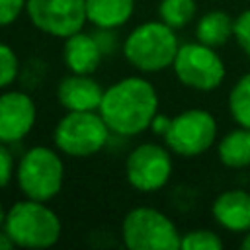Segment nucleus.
Masks as SVG:
<instances>
[{"instance_id":"1","label":"nucleus","mask_w":250,"mask_h":250,"mask_svg":"<svg viewBox=\"0 0 250 250\" xmlns=\"http://www.w3.org/2000/svg\"><path fill=\"white\" fill-rule=\"evenodd\" d=\"M98 111L111 133L135 137L150 129L158 113V94L148 80L127 76L105 88Z\"/></svg>"},{"instance_id":"2","label":"nucleus","mask_w":250,"mask_h":250,"mask_svg":"<svg viewBox=\"0 0 250 250\" xmlns=\"http://www.w3.org/2000/svg\"><path fill=\"white\" fill-rule=\"evenodd\" d=\"M4 230L20 248H51L59 242L62 225L47 201L21 199L6 211Z\"/></svg>"},{"instance_id":"3","label":"nucleus","mask_w":250,"mask_h":250,"mask_svg":"<svg viewBox=\"0 0 250 250\" xmlns=\"http://www.w3.org/2000/svg\"><path fill=\"white\" fill-rule=\"evenodd\" d=\"M178 49L180 43L174 29L162 20L137 25L123 43L127 62L141 72H158L172 66Z\"/></svg>"},{"instance_id":"4","label":"nucleus","mask_w":250,"mask_h":250,"mask_svg":"<svg viewBox=\"0 0 250 250\" xmlns=\"http://www.w3.org/2000/svg\"><path fill=\"white\" fill-rule=\"evenodd\" d=\"M16 180L25 197L51 201L62 189L64 162L61 154L49 146H31L21 154L16 166Z\"/></svg>"},{"instance_id":"5","label":"nucleus","mask_w":250,"mask_h":250,"mask_svg":"<svg viewBox=\"0 0 250 250\" xmlns=\"http://www.w3.org/2000/svg\"><path fill=\"white\" fill-rule=\"evenodd\" d=\"M109 127L100 111H66L55 125L53 141L59 152L88 158L109 143Z\"/></svg>"},{"instance_id":"6","label":"nucleus","mask_w":250,"mask_h":250,"mask_svg":"<svg viewBox=\"0 0 250 250\" xmlns=\"http://www.w3.org/2000/svg\"><path fill=\"white\" fill-rule=\"evenodd\" d=\"M121 240L131 250H178L182 234L162 211L135 207L121 221Z\"/></svg>"},{"instance_id":"7","label":"nucleus","mask_w":250,"mask_h":250,"mask_svg":"<svg viewBox=\"0 0 250 250\" xmlns=\"http://www.w3.org/2000/svg\"><path fill=\"white\" fill-rule=\"evenodd\" d=\"M172 68L184 86L201 92L215 90L225 78V64L215 47L201 41L180 45Z\"/></svg>"},{"instance_id":"8","label":"nucleus","mask_w":250,"mask_h":250,"mask_svg":"<svg viewBox=\"0 0 250 250\" xmlns=\"http://www.w3.org/2000/svg\"><path fill=\"white\" fill-rule=\"evenodd\" d=\"M215 137H217L215 117L205 109L193 107L172 117L164 141L172 152L191 158L205 152L213 145Z\"/></svg>"},{"instance_id":"9","label":"nucleus","mask_w":250,"mask_h":250,"mask_svg":"<svg viewBox=\"0 0 250 250\" xmlns=\"http://www.w3.org/2000/svg\"><path fill=\"white\" fill-rule=\"evenodd\" d=\"M25 14L43 33L59 39L82 31L86 18V0H27Z\"/></svg>"},{"instance_id":"10","label":"nucleus","mask_w":250,"mask_h":250,"mask_svg":"<svg viewBox=\"0 0 250 250\" xmlns=\"http://www.w3.org/2000/svg\"><path fill=\"white\" fill-rule=\"evenodd\" d=\"M127 182L143 193L158 191L164 188L172 176L170 152L154 143H143L135 146L125 160Z\"/></svg>"},{"instance_id":"11","label":"nucleus","mask_w":250,"mask_h":250,"mask_svg":"<svg viewBox=\"0 0 250 250\" xmlns=\"http://www.w3.org/2000/svg\"><path fill=\"white\" fill-rule=\"evenodd\" d=\"M35 119L37 109L29 94L18 90L0 94V143H20L29 135Z\"/></svg>"},{"instance_id":"12","label":"nucleus","mask_w":250,"mask_h":250,"mask_svg":"<svg viewBox=\"0 0 250 250\" xmlns=\"http://www.w3.org/2000/svg\"><path fill=\"white\" fill-rule=\"evenodd\" d=\"M104 92L92 74L70 72L57 84V100L66 111H98Z\"/></svg>"},{"instance_id":"13","label":"nucleus","mask_w":250,"mask_h":250,"mask_svg":"<svg viewBox=\"0 0 250 250\" xmlns=\"http://www.w3.org/2000/svg\"><path fill=\"white\" fill-rule=\"evenodd\" d=\"M104 51L96 35L76 31L64 39L62 59L70 72L74 74H94L102 62Z\"/></svg>"},{"instance_id":"14","label":"nucleus","mask_w":250,"mask_h":250,"mask_svg":"<svg viewBox=\"0 0 250 250\" xmlns=\"http://www.w3.org/2000/svg\"><path fill=\"white\" fill-rule=\"evenodd\" d=\"M215 221L232 232L250 230V193L242 189L223 191L213 201Z\"/></svg>"},{"instance_id":"15","label":"nucleus","mask_w":250,"mask_h":250,"mask_svg":"<svg viewBox=\"0 0 250 250\" xmlns=\"http://www.w3.org/2000/svg\"><path fill=\"white\" fill-rule=\"evenodd\" d=\"M135 10V0H86V18L100 29L125 25Z\"/></svg>"},{"instance_id":"16","label":"nucleus","mask_w":250,"mask_h":250,"mask_svg":"<svg viewBox=\"0 0 250 250\" xmlns=\"http://www.w3.org/2000/svg\"><path fill=\"white\" fill-rule=\"evenodd\" d=\"M232 31H234V21L227 12H221V10H213L201 16L195 27L197 41L209 47H221L223 43H227Z\"/></svg>"},{"instance_id":"17","label":"nucleus","mask_w":250,"mask_h":250,"mask_svg":"<svg viewBox=\"0 0 250 250\" xmlns=\"http://www.w3.org/2000/svg\"><path fill=\"white\" fill-rule=\"evenodd\" d=\"M219 158L229 168H244L250 164V127H242L225 135L219 143Z\"/></svg>"},{"instance_id":"18","label":"nucleus","mask_w":250,"mask_h":250,"mask_svg":"<svg viewBox=\"0 0 250 250\" xmlns=\"http://www.w3.org/2000/svg\"><path fill=\"white\" fill-rule=\"evenodd\" d=\"M195 0H160L158 16L172 29L188 25L195 16Z\"/></svg>"},{"instance_id":"19","label":"nucleus","mask_w":250,"mask_h":250,"mask_svg":"<svg viewBox=\"0 0 250 250\" xmlns=\"http://www.w3.org/2000/svg\"><path fill=\"white\" fill-rule=\"evenodd\" d=\"M229 107L238 125L250 127V72L232 86L229 94Z\"/></svg>"},{"instance_id":"20","label":"nucleus","mask_w":250,"mask_h":250,"mask_svg":"<svg viewBox=\"0 0 250 250\" xmlns=\"http://www.w3.org/2000/svg\"><path fill=\"white\" fill-rule=\"evenodd\" d=\"M182 250H221L223 240L217 232L207 229H195L182 234Z\"/></svg>"},{"instance_id":"21","label":"nucleus","mask_w":250,"mask_h":250,"mask_svg":"<svg viewBox=\"0 0 250 250\" xmlns=\"http://www.w3.org/2000/svg\"><path fill=\"white\" fill-rule=\"evenodd\" d=\"M18 68H20V62L14 49L4 41H0V88H6L16 80Z\"/></svg>"},{"instance_id":"22","label":"nucleus","mask_w":250,"mask_h":250,"mask_svg":"<svg viewBox=\"0 0 250 250\" xmlns=\"http://www.w3.org/2000/svg\"><path fill=\"white\" fill-rule=\"evenodd\" d=\"M238 47L250 57V10L242 12L234 20V31H232Z\"/></svg>"},{"instance_id":"23","label":"nucleus","mask_w":250,"mask_h":250,"mask_svg":"<svg viewBox=\"0 0 250 250\" xmlns=\"http://www.w3.org/2000/svg\"><path fill=\"white\" fill-rule=\"evenodd\" d=\"M27 0H0V27L14 23L21 12H25Z\"/></svg>"},{"instance_id":"24","label":"nucleus","mask_w":250,"mask_h":250,"mask_svg":"<svg viewBox=\"0 0 250 250\" xmlns=\"http://www.w3.org/2000/svg\"><path fill=\"white\" fill-rule=\"evenodd\" d=\"M16 174V164H14V156L8 148L6 143H0V189L6 188L12 178Z\"/></svg>"},{"instance_id":"25","label":"nucleus","mask_w":250,"mask_h":250,"mask_svg":"<svg viewBox=\"0 0 250 250\" xmlns=\"http://www.w3.org/2000/svg\"><path fill=\"white\" fill-rule=\"evenodd\" d=\"M170 117H166V115H160V113H156L154 115V119H152V123H150V131L152 133H156V135H166V131H168V127H170Z\"/></svg>"},{"instance_id":"26","label":"nucleus","mask_w":250,"mask_h":250,"mask_svg":"<svg viewBox=\"0 0 250 250\" xmlns=\"http://www.w3.org/2000/svg\"><path fill=\"white\" fill-rule=\"evenodd\" d=\"M16 244H14V240L10 238V234L4 230V229H0V250H10V248H14Z\"/></svg>"},{"instance_id":"27","label":"nucleus","mask_w":250,"mask_h":250,"mask_svg":"<svg viewBox=\"0 0 250 250\" xmlns=\"http://www.w3.org/2000/svg\"><path fill=\"white\" fill-rule=\"evenodd\" d=\"M240 248H244V250H250V230H248V234L242 238V242H240Z\"/></svg>"},{"instance_id":"28","label":"nucleus","mask_w":250,"mask_h":250,"mask_svg":"<svg viewBox=\"0 0 250 250\" xmlns=\"http://www.w3.org/2000/svg\"><path fill=\"white\" fill-rule=\"evenodd\" d=\"M4 221H6V211H4V207L0 203V229H4Z\"/></svg>"}]
</instances>
